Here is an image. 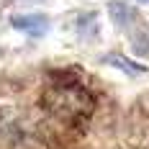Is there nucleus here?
I'll return each mask as SVG.
<instances>
[{
    "instance_id": "7ed1b4c3",
    "label": "nucleus",
    "mask_w": 149,
    "mask_h": 149,
    "mask_svg": "<svg viewBox=\"0 0 149 149\" xmlns=\"http://www.w3.org/2000/svg\"><path fill=\"white\" fill-rule=\"evenodd\" d=\"M13 26L21 31H29V33H41L46 29V18L44 15H18L13 18Z\"/></svg>"
},
{
    "instance_id": "20e7f679",
    "label": "nucleus",
    "mask_w": 149,
    "mask_h": 149,
    "mask_svg": "<svg viewBox=\"0 0 149 149\" xmlns=\"http://www.w3.org/2000/svg\"><path fill=\"white\" fill-rule=\"evenodd\" d=\"M131 15H134V10H131L126 3H113V5H111V18H113V23L121 26V29L129 23V18H131Z\"/></svg>"
},
{
    "instance_id": "39448f33",
    "label": "nucleus",
    "mask_w": 149,
    "mask_h": 149,
    "mask_svg": "<svg viewBox=\"0 0 149 149\" xmlns=\"http://www.w3.org/2000/svg\"><path fill=\"white\" fill-rule=\"evenodd\" d=\"M105 62H108V64H116V67H121L123 72H129V74H144V72H147V67L134 64V62L123 59V57H105Z\"/></svg>"
},
{
    "instance_id": "f257e3e1",
    "label": "nucleus",
    "mask_w": 149,
    "mask_h": 149,
    "mask_svg": "<svg viewBox=\"0 0 149 149\" xmlns=\"http://www.w3.org/2000/svg\"><path fill=\"white\" fill-rule=\"evenodd\" d=\"M44 105L49 113H54L62 121H77L93 113L95 100L88 88H82L74 80H57L44 93Z\"/></svg>"
},
{
    "instance_id": "f03ea898",
    "label": "nucleus",
    "mask_w": 149,
    "mask_h": 149,
    "mask_svg": "<svg viewBox=\"0 0 149 149\" xmlns=\"http://www.w3.org/2000/svg\"><path fill=\"white\" fill-rule=\"evenodd\" d=\"M123 29L129 31V41H131L134 54H139V57H149V26H147V23L134 13Z\"/></svg>"
}]
</instances>
